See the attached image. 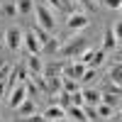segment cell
I'll return each instance as SVG.
<instances>
[{"mask_svg": "<svg viewBox=\"0 0 122 122\" xmlns=\"http://www.w3.org/2000/svg\"><path fill=\"white\" fill-rule=\"evenodd\" d=\"M22 122H46V120H44L42 115H37V112H34V115H29V117H22Z\"/></svg>", "mask_w": 122, "mask_h": 122, "instance_id": "obj_29", "label": "cell"}, {"mask_svg": "<svg viewBox=\"0 0 122 122\" xmlns=\"http://www.w3.org/2000/svg\"><path fill=\"white\" fill-rule=\"evenodd\" d=\"M0 122H3V120H0Z\"/></svg>", "mask_w": 122, "mask_h": 122, "instance_id": "obj_34", "label": "cell"}, {"mask_svg": "<svg viewBox=\"0 0 122 122\" xmlns=\"http://www.w3.org/2000/svg\"><path fill=\"white\" fill-rule=\"evenodd\" d=\"M107 78H110V83H120V78H122V61H115V64L110 66Z\"/></svg>", "mask_w": 122, "mask_h": 122, "instance_id": "obj_17", "label": "cell"}, {"mask_svg": "<svg viewBox=\"0 0 122 122\" xmlns=\"http://www.w3.org/2000/svg\"><path fill=\"white\" fill-rule=\"evenodd\" d=\"M32 12L37 15V25L42 27V29H46L49 34H54V29H56V20H54V12L49 10L46 5H42V3H34V10Z\"/></svg>", "mask_w": 122, "mask_h": 122, "instance_id": "obj_2", "label": "cell"}, {"mask_svg": "<svg viewBox=\"0 0 122 122\" xmlns=\"http://www.w3.org/2000/svg\"><path fill=\"white\" fill-rule=\"evenodd\" d=\"M25 98H27V88H25V83H17V86H15L12 90H7V95H5L7 105L12 107V110H15V107H17L20 103H22Z\"/></svg>", "mask_w": 122, "mask_h": 122, "instance_id": "obj_5", "label": "cell"}, {"mask_svg": "<svg viewBox=\"0 0 122 122\" xmlns=\"http://www.w3.org/2000/svg\"><path fill=\"white\" fill-rule=\"evenodd\" d=\"M61 71H64V59H51L49 64H44V68H42V76L44 78H51V76H61Z\"/></svg>", "mask_w": 122, "mask_h": 122, "instance_id": "obj_9", "label": "cell"}, {"mask_svg": "<svg viewBox=\"0 0 122 122\" xmlns=\"http://www.w3.org/2000/svg\"><path fill=\"white\" fill-rule=\"evenodd\" d=\"M105 54H107V51H103V49L93 51V56H90V61H88V68H98V66L105 61Z\"/></svg>", "mask_w": 122, "mask_h": 122, "instance_id": "obj_19", "label": "cell"}, {"mask_svg": "<svg viewBox=\"0 0 122 122\" xmlns=\"http://www.w3.org/2000/svg\"><path fill=\"white\" fill-rule=\"evenodd\" d=\"M15 112H17L20 117H29V115H34V112H37V100H34V98H25L22 103L15 107Z\"/></svg>", "mask_w": 122, "mask_h": 122, "instance_id": "obj_8", "label": "cell"}, {"mask_svg": "<svg viewBox=\"0 0 122 122\" xmlns=\"http://www.w3.org/2000/svg\"><path fill=\"white\" fill-rule=\"evenodd\" d=\"M78 3L83 5L86 10H95V7H98V0H78Z\"/></svg>", "mask_w": 122, "mask_h": 122, "instance_id": "obj_27", "label": "cell"}, {"mask_svg": "<svg viewBox=\"0 0 122 122\" xmlns=\"http://www.w3.org/2000/svg\"><path fill=\"white\" fill-rule=\"evenodd\" d=\"M107 122H120V117H117V115H112V117H110Z\"/></svg>", "mask_w": 122, "mask_h": 122, "instance_id": "obj_32", "label": "cell"}, {"mask_svg": "<svg viewBox=\"0 0 122 122\" xmlns=\"http://www.w3.org/2000/svg\"><path fill=\"white\" fill-rule=\"evenodd\" d=\"M10 73H12V66L5 64L3 68H0V81H7V78H10Z\"/></svg>", "mask_w": 122, "mask_h": 122, "instance_id": "obj_26", "label": "cell"}, {"mask_svg": "<svg viewBox=\"0 0 122 122\" xmlns=\"http://www.w3.org/2000/svg\"><path fill=\"white\" fill-rule=\"evenodd\" d=\"M61 3H64V10H68V12H71V5H73V0H61ZM73 10H76V5H73Z\"/></svg>", "mask_w": 122, "mask_h": 122, "instance_id": "obj_31", "label": "cell"}, {"mask_svg": "<svg viewBox=\"0 0 122 122\" xmlns=\"http://www.w3.org/2000/svg\"><path fill=\"white\" fill-rule=\"evenodd\" d=\"M95 78H98L95 68H86V71H83V76H81V81H83V83H95Z\"/></svg>", "mask_w": 122, "mask_h": 122, "instance_id": "obj_23", "label": "cell"}, {"mask_svg": "<svg viewBox=\"0 0 122 122\" xmlns=\"http://www.w3.org/2000/svg\"><path fill=\"white\" fill-rule=\"evenodd\" d=\"M42 117L46 120V122H64V117H66V110L64 107H59L56 103H51L44 112H42Z\"/></svg>", "mask_w": 122, "mask_h": 122, "instance_id": "obj_7", "label": "cell"}, {"mask_svg": "<svg viewBox=\"0 0 122 122\" xmlns=\"http://www.w3.org/2000/svg\"><path fill=\"white\" fill-rule=\"evenodd\" d=\"M3 12H5L7 17H15V15H17V5L12 3V0H3Z\"/></svg>", "mask_w": 122, "mask_h": 122, "instance_id": "obj_22", "label": "cell"}, {"mask_svg": "<svg viewBox=\"0 0 122 122\" xmlns=\"http://www.w3.org/2000/svg\"><path fill=\"white\" fill-rule=\"evenodd\" d=\"M88 66L81 64V61H73V64H68V61H64V71H61V76H68V78H76L81 81V76H83V71Z\"/></svg>", "mask_w": 122, "mask_h": 122, "instance_id": "obj_6", "label": "cell"}, {"mask_svg": "<svg viewBox=\"0 0 122 122\" xmlns=\"http://www.w3.org/2000/svg\"><path fill=\"white\" fill-rule=\"evenodd\" d=\"M27 71H29V73H42V68H44V61L42 59H39V54H29L27 56V66H25Z\"/></svg>", "mask_w": 122, "mask_h": 122, "instance_id": "obj_13", "label": "cell"}, {"mask_svg": "<svg viewBox=\"0 0 122 122\" xmlns=\"http://www.w3.org/2000/svg\"><path fill=\"white\" fill-rule=\"evenodd\" d=\"M100 103H105V105H110L112 110H117V107H120V95H117V93H107V95H100Z\"/></svg>", "mask_w": 122, "mask_h": 122, "instance_id": "obj_20", "label": "cell"}, {"mask_svg": "<svg viewBox=\"0 0 122 122\" xmlns=\"http://www.w3.org/2000/svg\"><path fill=\"white\" fill-rule=\"evenodd\" d=\"M22 46L27 49V54H39L42 44L37 42V37L32 34V29H29V32H22Z\"/></svg>", "mask_w": 122, "mask_h": 122, "instance_id": "obj_10", "label": "cell"}, {"mask_svg": "<svg viewBox=\"0 0 122 122\" xmlns=\"http://www.w3.org/2000/svg\"><path fill=\"white\" fill-rule=\"evenodd\" d=\"M103 5H105L107 10H120V7H122V0H103Z\"/></svg>", "mask_w": 122, "mask_h": 122, "instance_id": "obj_25", "label": "cell"}, {"mask_svg": "<svg viewBox=\"0 0 122 122\" xmlns=\"http://www.w3.org/2000/svg\"><path fill=\"white\" fill-rule=\"evenodd\" d=\"M86 49H88V37L76 34V37H71L66 44H61L56 54H59V56H66V59H78Z\"/></svg>", "mask_w": 122, "mask_h": 122, "instance_id": "obj_1", "label": "cell"}, {"mask_svg": "<svg viewBox=\"0 0 122 122\" xmlns=\"http://www.w3.org/2000/svg\"><path fill=\"white\" fill-rule=\"evenodd\" d=\"M5 64H7V61H5V59H0V68H3V66H5Z\"/></svg>", "mask_w": 122, "mask_h": 122, "instance_id": "obj_33", "label": "cell"}, {"mask_svg": "<svg viewBox=\"0 0 122 122\" xmlns=\"http://www.w3.org/2000/svg\"><path fill=\"white\" fill-rule=\"evenodd\" d=\"M66 117H71V122H88L86 110L83 107H76V105H68L66 107Z\"/></svg>", "mask_w": 122, "mask_h": 122, "instance_id": "obj_14", "label": "cell"}, {"mask_svg": "<svg viewBox=\"0 0 122 122\" xmlns=\"http://www.w3.org/2000/svg\"><path fill=\"white\" fill-rule=\"evenodd\" d=\"M93 110H95V117H105V120H110V117H112V107H110V105H105V103H98Z\"/></svg>", "mask_w": 122, "mask_h": 122, "instance_id": "obj_21", "label": "cell"}, {"mask_svg": "<svg viewBox=\"0 0 122 122\" xmlns=\"http://www.w3.org/2000/svg\"><path fill=\"white\" fill-rule=\"evenodd\" d=\"M44 81H46V95L61 93V76H51V78H44Z\"/></svg>", "mask_w": 122, "mask_h": 122, "instance_id": "obj_16", "label": "cell"}, {"mask_svg": "<svg viewBox=\"0 0 122 122\" xmlns=\"http://www.w3.org/2000/svg\"><path fill=\"white\" fill-rule=\"evenodd\" d=\"M120 42L115 39V34L110 32V27H105V34H103V51H112V49H117Z\"/></svg>", "mask_w": 122, "mask_h": 122, "instance_id": "obj_15", "label": "cell"}, {"mask_svg": "<svg viewBox=\"0 0 122 122\" xmlns=\"http://www.w3.org/2000/svg\"><path fill=\"white\" fill-rule=\"evenodd\" d=\"M88 25H90V17L86 12H78V10L68 12V17H66V27L71 32H81V29H86Z\"/></svg>", "mask_w": 122, "mask_h": 122, "instance_id": "obj_3", "label": "cell"}, {"mask_svg": "<svg viewBox=\"0 0 122 122\" xmlns=\"http://www.w3.org/2000/svg\"><path fill=\"white\" fill-rule=\"evenodd\" d=\"M15 5H17V12H20V15H32L34 0H15Z\"/></svg>", "mask_w": 122, "mask_h": 122, "instance_id": "obj_18", "label": "cell"}, {"mask_svg": "<svg viewBox=\"0 0 122 122\" xmlns=\"http://www.w3.org/2000/svg\"><path fill=\"white\" fill-rule=\"evenodd\" d=\"M71 105H76V107H83V95H81V90H76V93H71Z\"/></svg>", "mask_w": 122, "mask_h": 122, "instance_id": "obj_24", "label": "cell"}, {"mask_svg": "<svg viewBox=\"0 0 122 122\" xmlns=\"http://www.w3.org/2000/svg\"><path fill=\"white\" fill-rule=\"evenodd\" d=\"M61 44H64V42H61L59 37H54V34H51V37H49L46 42L42 44V49H39V54H44V56H54V54L59 51V46H61Z\"/></svg>", "mask_w": 122, "mask_h": 122, "instance_id": "obj_11", "label": "cell"}, {"mask_svg": "<svg viewBox=\"0 0 122 122\" xmlns=\"http://www.w3.org/2000/svg\"><path fill=\"white\" fill-rule=\"evenodd\" d=\"M81 95H83V103L88 105V107H95L98 103H100V90H95V88H86V90H81Z\"/></svg>", "mask_w": 122, "mask_h": 122, "instance_id": "obj_12", "label": "cell"}, {"mask_svg": "<svg viewBox=\"0 0 122 122\" xmlns=\"http://www.w3.org/2000/svg\"><path fill=\"white\" fill-rule=\"evenodd\" d=\"M7 95V86H5V81H0V100H5Z\"/></svg>", "mask_w": 122, "mask_h": 122, "instance_id": "obj_30", "label": "cell"}, {"mask_svg": "<svg viewBox=\"0 0 122 122\" xmlns=\"http://www.w3.org/2000/svg\"><path fill=\"white\" fill-rule=\"evenodd\" d=\"M5 46L10 49V51L22 49V29H17V27H7V29H5Z\"/></svg>", "mask_w": 122, "mask_h": 122, "instance_id": "obj_4", "label": "cell"}, {"mask_svg": "<svg viewBox=\"0 0 122 122\" xmlns=\"http://www.w3.org/2000/svg\"><path fill=\"white\" fill-rule=\"evenodd\" d=\"M46 7L49 10H51V7L54 10H64V3H61V0H46Z\"/></svg>", "mask_w": 122, "mask_h": 122, "instance_id": "obj_28", "label": "cell"}]
</instances>
